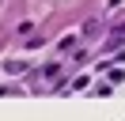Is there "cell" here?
Segmentation results:
<instances>
[{
	"label": "cell",
	"instance_id": "1",
	"mask_svg": "<svg viewBox=\"0 0 125 121\" xmlns=\"http://www.w3.org/2000/svg\"><path fill=\"white\" fill-rule=\"evenodd\" d=\"M4 68H8V72H23V68H27V60H8Z\"/></svg>",
	"mask_w": 125,
	"mask_h": 121
}]
</instances>
